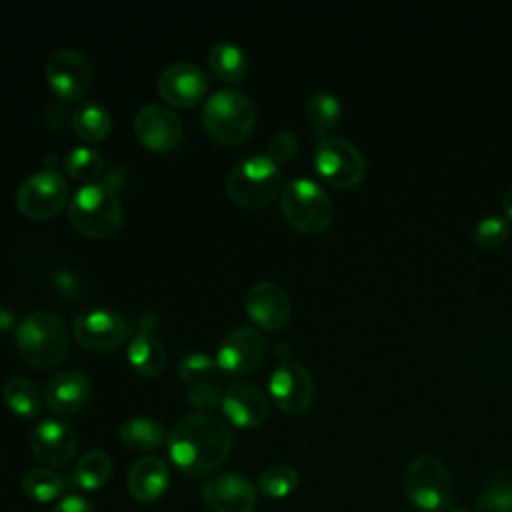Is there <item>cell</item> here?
Segmentation results:
<instances>
[{"instance_id": "37", "label": "cell", "mask_w": 512, "mask_h": 512, "mask_svg": "<svg viewBox=\"0 0 512 512\" xmlns=\"http://www.w3.org/2000/svg\"><path fill=\"white\" fill-rule=\"evenodd\" d=\"M52 512H94V508L82 496H66L52 508Z\"/></svg>"}, {"instance_id": "8", "label": "cell", "mask_w": 512, "mask_h": 512, "mask_svg": "<svg viewBox=\"0 0 512 512\" xmlns=\"http://www.w3.org/2000/svg\"><path fill=\"white\" fill-rule=\"evenodd\" d=\"M314 168L330 186L352 188L366 174V158L354 142L342 136H324L314 148Z\"/></svg>"}, {"instance_id": "6", "label": "cell", "mask_w": 512, "mask_h": 512, "mask_svg": "<svg viewBox=\"0 0 512 512\" xmlns=\"http://www.w3.org/2000/svg\"><path fill=\"white\" fill-rule=\"evenodd\" d=\"M402 490L408 502L418 510L440 512L452 500L454 482L442 460L432 454H420L404 468Z\"/></svg>"}, {"instance_id": "41", "label": "cell", "mask_w": 512, "mask_h": 512, "mask_svg": "<svg viewBox=\"0 0 512 512\" xmlns=\"http://www.w3.org/2000/svg\"><path fill=\"white\" fill-rule=\"evenodd\" d=\"M448 512H474V510H468V508H452Z\"/></svg>"}, {"instance_id": "18", "label": "cell", "mask_w": 512, "mask_h": 512, "mask_svg": "<svg viewBox=\"0 0 512 512\" xmlns=\"http://www.w3.org/2000/svg\"><path fill=\"white\" fill-rule=\"evenodd\" d=\"M228 420L240 428H252L268 418L270 402L264 390L252 382H234L222 392L220 402Z\"/></svg>"}, {"instance_id": "28", "label": "cell", "mask_w": 512, "mask_h": 512, "mask_svg": "<svg viewBox=\"0 0 512 512\" xmlns=\"http://www.w3.org/2000/svg\"><path fill=\"white\" fill-rule=\"evenodd\" d=\"M2 398L6 402V406L24 418H32L40 412V390L38 386L26 378V376H12L4 382L2 388Z\"/></svg>"}, {"instance_id": "30", "label": "cell", "mask_w": 512, "mask_h": 512, "mask_svg": "<svg viewBox=\"0 0 512 512\" xmlns=\"http://www.w3.org/2000/svg\"><path fill=\"white\" fill-rule=\"evenodd\" d=\"M478 512H512V476L494 474L476 496Z\"/></svg>"}, {"instance_id": "9", "label": "cell", "mask_w": 512, "mask_h": 512, "mask_svg": "<svg viewBox=\"0 0 512 512\" xmlns=\"http://www.w3.org/2000/svg\"><path fill=\"white\" fill-rule=\"evenodd\" d=\"M68 200V182L56 170H38L30 174L16 192V204L30 218H50L58 214Z\"/></svg>"}, {"instance_id": "23", "label": "cell", "mask_w": 512, "mask_h": 512, "mask_svg": "<svg viewBox=\"0 0 512 512\" xmlns=\"http://www.w3.org/2000/svg\"><path fill=\"white\" fill-rule=\"evenodd\" d=\"M112 474V460L104 450H88L72 470V484L78 490L94 492L102 488Z\"/></svg>"}, {"instance_id": "3", "label": "cell", "mask_w": 512, "mask_h": 512, "mask_svg": "<svg viewBox=\"0 0 512 512\" xmlns=\"http://www.w3.org/2000/svg\"><path fill=\"white\" fill-rule=\"evenodd\" d=\"M16 344L30 364L50 368L66 358L70 336L60 316L48 310H36L20 320L16 328Z\"/></svg>"}, {"instance_id": "4", "label": "cell", "mask_w": 512, "mask_h": 512, "mask_svg": "<svg viewBox=\"0 0 512 512\" xmlns=\"http://www.w3.org/2000/svg\"><path fill=\"white\" fill-rule=\"evenodd\" d=\"M70 222L90 238L114 234L122 224V204L114 188L106 182H88L80 186L68 208Z\"/></svg>"}, {"instance_id": "10", "label": "cell", "mask_w": 512, "mask_h": 512, "mask_svg": "<svg viewBox=\"0 0 512 512\" xmlns=\"http://www.w3.org/2000/svg\"><path fill=\"white\" fill-rule=\"evenodd\" d=\"M130 334L126 318L108 306H86L74 320L76 340L92 352H110Z\"/></svg>"}, {"instance_id": "2", "label": "cell", "mask_w": 512, "mask_h": 512, "mask_svg": "<svg viewBox=\"0 0 512 512\" xmlns=\"http://www.w3.org/2000/svg\"><path fill=\"white\" fill-rule=\"evenodd\" d=\"M256 122L252 98L236 88L214 90L202 108L206 132L220 144H240L250 136Z\"/></svg>"}, {"instance_id": "38", "label": "cell", "mask_w": 512, "mask_h": 512, "mask_svg": "<svg viewBox=\"0 0 512 512\" xmlns=\"http://www.w3.org/2000/svg\"><path fill=\"white\" fill-rule=\"evenodd\" d=\"M64 108L60 106V104H52L48 110H46V114H44V122H48L50 118H54L56 120V130L62 126V120H64Z\"/></svg>"}, {"instance_id": "40", "label": "cell", "mask_w": 512, "mask_h": 512, "mask_svg": "<svg viewBox=\"0 0 512 512\" xmlns=\"http://www.w3.org/2000/svg\"><path fill=\"white\" fill-rule=\"evenodd\" d=\"M288 354H290V348H288V344H284V342L276 344V356L280 358V362H284V360H290V358H288Z\"/></svg>"}, {"instance_id": "39", "label": "cell", "mask_w": 512, "mask_h": 512, "mask_svg": "<svg viewBox=\"0 0 512 512\" xmlns=\"http://www.w3.org/2000/svg\"><path fill=\"white\" fill-rule=\"evenodd\" d=\"M502 208H504V214H506V220L512 222V184L506 188L504 192V198H502Z\"/></svg>"}, {"instance_id": "25", "label": "cell", "mask_w": 512, "mask_h": 512, "mask_svg": "<svg viewBox=\"0 0 512 512\" xmlns=\"http://www.w3.org/2000/svg\"><path fill=\"white\" fill-rule=\"evenodd\" d=\"M342 114L340 100L328 90H314L304 100V116L312 126L314 134L322 136L330 132Z\"/></svg>"}, {"instance_id": "26", "label": "cell", "mask_w": 512, "mask_h": 512, "mask_svg": "<svg viewBox=\"0 0 512 512\" xmlns=\"http://www.w3.org/2000/svg\"><path fill=\"white\" fill-rule=\"evenodd\" d=\"M118 436L128 448L138 452H150L164 442V428L152 418L132 416L120 424Z\"/></svg>"}, {"instance_id": "29", "label": "cell", "mask_w": 512, "mask_h": 512, "mask_svg": "<svg viewBox=\"0 0 512 512\" xmlns=\"http://www.w3.org/2000/svg\"><path fill=\"white\" fill-rule=\"evenodd\" d=\"M22 490L34 502H52L64 492V480L50 468H32L22 478Z\"/></svg>"}, {"instance_id": "27", "label": "cell", "mask_w": 512, "mask_h": 512, "mask_svg": "<svg viewBox=\"0 0 512 512\" xmlns=\"http://www.w3.org/2000/svg\"><path fill=\"white\" fill-rule=\"evenodd\" d=\"M70 122H72V130L88 142L102 140L110 132V126H112V118H110V112L106 110V106L92 102V100L78 104L72 110Z\"/></svg>"}, {"instance_id": "36", "label": "cell", "mask_w": 512, "mask_h": 512, "mask_svg": "<svg viewBox=\"0 0 512 512\" xmlns=\"http://www.w3.org/2000/svg\"><path fill=\"white\" fill-rule=\"evenodd\" d=\"M188 402L194 408H198V412H210L212 408H216L222 402V392L212 382L194 384L188 390Z\"/></svg>"}, {"instance_id": "7", "label": "cell", "mask_w": 512, "mask_h": 512, "mask_svg": "<svg viewBox=\"0 0 512 512\" xmlns=\"http://www.w3.org/2000/svg\"><path fill=\"white\" fill-rule=\"evenodd\" d=\"M280 208L284 218L306 234H320L328 230L334 218L332 198L310 178L290 180L282 188Z\"/></svg>"}, {"instance_id": "12", "label": "cell", "mask_w": 512, "mask_h": 512, "mask_svg": "<svg viewBox=\"0 0 512 512\" xmlns=\"http://www.w3.org/2000/svg\"><path fill=\"white\" fill-rule=\"evenodd\" d=\"M46 78L50 88L62 100H78L92 82V66L88 58L74 48H60L46 62Z\"/></svg>"}, {"instance_id": "32", "label": "cell", "mask_w": 512, "mask_h": 512, "mask_svg": "<svg viewBox=\"0 0 512 512\" xmlns=\"http://www.w3.org/2000/svg\"><path fill=\"white\" fill-rule=\"evenodd\" d=\"M64 168L72 178L86 180V184H88L102 172L104 160L98 150H94L90 146H78L66 154Z\"/></svg>"}, {"instance_id": "1", "label": "cell", "mask_w": 512, "mask_h": 512, "mask_svg": "<svg viewBox=\"0 0 512 512\" xmlns=\"http://www.w3.org/2000/svg\"><path fill=\"white\" fill-rule=\"evenodd\" d=\"M230 450V426L210 412L186 414L168 436L170 460L188 476H204L216 470L228 458Z\"/></svg>"}, {"instance_id": "16", "label": "cell", "mask_w": 512, "mask_h": 512, "mask_svg": "<svg viewBox=\"0 0 512 512\" xmlns=\"http://www.w3.org/2000/svg\"><path fill=\"white\" fill-rule=\"evenodd\" d=\"M156 88L166 102L174 106H192L204 96L208 76L194 62H174L160 72Z\"/></svg>"}, {"instance_id": "34", "label": "cell", "mask_w": 512, "mask_h": 512, "mask_svg": "<svg viewBox=\"0 0 512 512\" xmlns=\"http://www.w3.org/2000/svg\"><path fill=\"white\" fill-rule=\"evenodd\" d=\"M510 234V224L502 216H484L476 222L472 240L480 250H496L500 248Z\"/></svg>"}, {"instance_id": "14", "label": "cell", "mask_w": 512, "mask_h": 512, "mask_svg": "<svg viewBox=\"0 0 512 512\" xmlns=\"http://www.w3.org/2000/svg\"><path fill=\"white\" fill-rule=\"evenodd\" d=\"M134 134L150 150H172L180 144L184 126L180 116L164 104H144L134 116Z\"/></svg>"}, {"instance_id": "35", "label": "cell", "mask_w": 512, "mask_h": 512, "mask_svg": "<svg viewBox=\"0 0 512 512\" xmlns=\"http://www.w3.org/2000/svg\"><path fill=\"white\" fill-rule=\"evenodd\" d=\"M298 150V136L292 130H278L268 140V158L278 162H288Z\"/></svg>"}, {"instance_id": "13", "label": "cell", "mask_w": 512, "mask_h": 512, "mask_svg": "<svg viewBox=\"0 0 512 512\" xmlns=\"http://www.w3.org/2000/svg\"><path fill=\"white\" fill-rule=\"evenodd\" d=\"M264 352L266 338L252 326H238L220 340L216 364L226 374H246L262 364Z\"/></svg>"}, {"instance_id": "19", "label": "cell", "mask_w": 512, "mask_h": 512, "mask_svg": "<svg viewBox=\"0 0 512 512\" xmlns=\"http://www.w3.org/2000/svg\"><path fill=\"white\" fill-rule=\"evenodd\" d=\"M246 314L262 328H280L290 316V298L280 284L258 282L246 294Z\"/></svg>"}, {"instance_id": "20", "label": "cell", "mask_w": 512, "mask_h": 512, "mask_svg": "<svg viewBox=\"0 0 512 512\" xmlns=\"http://www.w3.org/2000/svg\"><path fill=\"white\" fill-rule=\"evenodd\" d=\"M92 382L88 374L80 370H60L56 372L44 388V400L58 414H72L80 410L90 398Z\"/></svg>"}, {"instance_id": "31", "label": "cell", "mask_w": 512, "mask_h": 512, "mask_svg": "<svg viewBox=\"0 0 512 512\" xmlns=\"http://www.w3.org/2000/svg\"><path fill=\"white\" fill-rule=\"evenodd\" d=\"M298 486V472L288 464H272L258 478V492L268 498H284Z\"/></svg>"}, {"instance_id": "17", "label": "cell", "mask_w": 512, "mask_h": 512, "mask_svg": "<svg viewBox=\"0 0 512 512\" xmlns=\"http://www.w3.org/2000/svg\"><path fill=\"white\" fill-rule=\"evenodd\" d=\"M32 454L48 466H64L76 452V432L60 418L40 420L30 434Z\"/></svg>"}, {"instance_id": "11", "label": "cell", "mask_w": 512, "mask_h": 512, "mask_svg": "<svg viewBox=\"0 0 512 512\" xmlns=\"http://www.w3.org/2000/svg\"><path fill=\"white\" fill-rule=\"evenodd\" d=\"M274 404L286 414L304 412L314 398V376L298 360L280 362L270 374L268 382Z\"/></svg>"}, {"instance_id": "22", "label": "cell", "mask_w": 512, "mask_h": 512, "mask_svg": "<svg viewBox=\"0 0 512 512\" xmlns=\"http://www.w3.org/2000/svg\"><path fill=\"white\" fill-rule=\"evenodd\" d=\"M128 360L136 372L144 376H154L166 364V348L162 340L152 334V330L142 326V330L130 338Z\"/></svg>"}, {"instance_id": "15", "label": "cell", "mask_w": 512, "mask_h": 512, "mask_svg": "<svg viewBox=\"0 0 512 512\" xmlns=\"http://www.w3.org/2000/svg\"><path fill=\"white\" fill-rule=\"evenodd\" d=\"M202 500L210 512H254L258 492L240 474H218L202 488Z\"/></svg>"}, {"instance_id": "33", "label": "cell", "mask_w": 512, "mask_h": 512, "mask_svg": "<svg viewBox=\"0 0 512 512\" xmlns=\"http://www.w3.org/2000/svg\"><path fill=\"white\" fill-rule=\"evenodd\" d=\"M218 364L216 358H212L206 352H186L180 362H178V374L184 382L188 384H202V382H210V378L216 374Z\"/></svg>"}, {"instance_id": "24", "label": "cell", "mask_w": 512, "mask_h": 512, "mask_svg": "<svg viewBox=\"0 0 512 512\" xmlns=\"http://www.w3.org/2000/svg\"><path fill=\"white\" fill-rule=\"evenodd\" d=\"M208 64L212 74L224 82H236L248 70L246 54L238 44L228 40H218L210 46Z\"/></svg>"}, {"instance_id": "5", "label": "cell", "mask_w": 512, "mask_h": 512, "mask_svg": "<svg viewBox=\"0 0 512 512\" xmlns=\"http://www.w3.org/2000/svg\"><path fill=\"white\" fill-rule=\"evenodd\" d=\"M282 174L268 154H252L238 160L226 178L230 200L242 208H260L280 192Z\"/></svg>"}, {"instance_id": "21", "label": "cell", "mask_w": 512, "mask_h": 512, "mask_svg": "<svg viewBox=\"0 0 512 512\" xmlns=\"http://www.w3.org/2000/svg\"><path fill=\"white\" fill-rule=\"evenodd\" d=\"M170 484V472L162 458L142 456L138 458L128 472V490L130 496L142 504L158 500Z\"/></svg>"}]
</instances>
